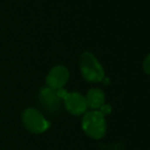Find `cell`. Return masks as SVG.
Listing matches in <instances>:
<instances>
[{
	"label": "cell",
	"instance_id": "obj_1",
	"mask_svg": "<svg viewBox=\"0 0 150 150\" xmlns=\"http://www.w3.org/2000/svg\"><path fill=\"white\" fill-rule=\"evenodd\" d=\"M82 128L86 135L92 139H101L106 133V120L100 110H91L84 113Z\"/></svg>",
	"mask_w": 150,
	"mask_h": 150
},
{
	"label": "cell",
	"instance_id": "obj_2",
	"mask_svg": "<svg viewBox=\"0 0 150 150\" xmlns=\"http://www.w3.org/2000/svg\"><path fill=\"white\" fill-rule=\"evenodd\" d=\"M80 69L83 78L91 83H98L104 79V69L91 52H84L80 58Z\"/></svg>",
	"mask_w": 150,
	"mask_h": 150
},
{
	"label": "cell",
	"instance_id": "obj_3",
	"mask_svg": "<svg viewBox=\"0 0 150 150\" xmlns=\"http://www.w3.org/2000/svg\"><path fill=\"white\" fill-rule=\"evenodd\" d=\"M25 128L34 134H42L50 128V122L45 119L42 112L37 108L29 107L22 115Z\"/></svg>",
	"mask_w": 150,
	"mask_h": 150
},
{
	"label": "cell",
	"instance_id": "obj_4",
	"mask_svg": "<svg viewBox=\"0 0 150 150\" xmlns=\"http://www.w3.org/2000/svg\"><path fill=\"white\" fill-rule=\"evenodd\" d=\"M38 99L40 106L47 113H57L60 110L62 99L58 94V91L45 86L40 89Z\"/></svg>",
	"mask_w": 150,
	"mask_h": 150
},
{
	"label": "cell",
	"instance_id": "obj_5",
	"mask_svg": "<svg viewBox=\"0 0 150 150\" xmlns=\"http://www.w3.org/2000/svg\"><path fill=\"white\" fill-rule=\"evenodd\" d=\"M62 102L67 110L73 115H82L87 111L86 98L79 92H67L62 98Z\"/></svg>",
	"mask_w": 150,
	"mask_h": 150
},
{
	"label": "cell",
	"instance_id": "obj_6",
	"mask_svg": "<svg viewBox=\"0 0 150 150\" xmlns=\"http://www.w3.org/2000/svg\"><path fill=\"white\" fill-rule=\"evenodd\" d=\"M69 79V69L63 65H56L52 67L46 77V85L53 90L63 89Z\"/></svg>",
	"mask_w": 150,
	"mask_h": 150
},
{
	"label": "cell",
	"instance_id": "obj_7",
	"mask_svg": "<svg viewBox=\"0 0 150 150\" xmlns=\"http://www.w3.org/2000/svg\"><path fill=\"white\" fill-rule=\"evenodd\" d=\"M87 106L90 107L92 110H98L104 105L105 95L103 91L99 88H92L88 91L87 95L85 96Z\"/></svg>",
	"mask_w": 150,
	"mask_h": 150
},
{
	"label": "cell",
	"instance_id": "obj_8",
	"mask_svg": "<svg viewBox=\"0 0 150 150\" xmlns=\"http://www.w3.org/2000/svg\"><path fill=\"white\" fill-rule=\"evenodd\" d=\"M143 69H144V71L147 75H150V54H148V55L146 56V58L144 59Z\"/></svg>",
	"mask_w": 150,
	"mask_h": 150
}]
</instances>
